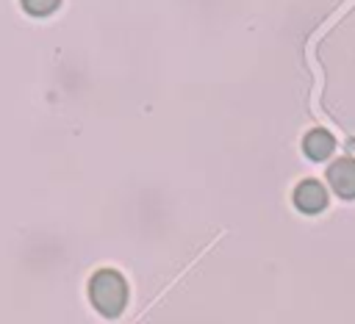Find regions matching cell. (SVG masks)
Here are the masks:
<instances>
[{"label":"cell","mask_w":355,"mask_h":324,"mask_svg":"<svg viewBox=\"0 0 355 324\" xmlns=\"http://www.w3.org/2000/svg\"><path fill=\"white\" fill-rule=\"evenodd\" d=\"M333 147H336V141H333V136H330L327 130H311V133L302 138V150H305V155L313 158V161L327 158V155L333 152Z\"/></svg>","instance_id":"277c9868"},{"label":"cell","mask_w":355,"mask_h":324,"mask_svg":"<svg viewBox=\"0 0 355 324\" xmlns=\"http://www.w3.org/2000/svg\"><path fill=\"white\" fill-rule=\"evenodd\" d=\"M327 180H330V186L338 197L352 199L355 197V161L352 158H338L327 169Z\"/></svg>","instance_id":"7a4b0ae2"},{"label":"cell","mask_w":355,"mask_h":324,"mask_svg":"<svg viewBox=\"0 0 355 324\" xmlns=\"http://www.w3.org/2000/svg\"><path fill=\"white\" fill-rule=\"evenodd\" d=\"M58 3L61 0H22V8L28 14H33V17H47V14H53L58 8Z\"/></svg>","instance_id":"5b68a950"},{"label":"cell","mask_w":355,"mask_h":324,"mask_svg":"<svg viewBox=\"0 0 355 324\" xmlns=\"http://www.w3.org/2000/svg\"><path fill=\"white\" fill-rule=\"evenodd\" d=\"M89 302L94 305L97 313L114 318L125 310L128 305V282L119 271L114 269H100L89 280Z\"/></svg>","instance_id":"6da1fadb"},{"label":"cell","mask_w":355,"mask_h":324,"mask_svg":"<svg viewBox=\"0 0 355 324\" xmlns=\"http://www.w3.org/2000/svg\"><path fill=\"white\" fill-rule=\"evenodd\" d=\"M294 205H297L302 213H319V210L327 205V191H324L322 183H316V180H302V183L294 188Z\"/></svg>","instance_id":"3957f363"}]
</instances>
